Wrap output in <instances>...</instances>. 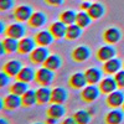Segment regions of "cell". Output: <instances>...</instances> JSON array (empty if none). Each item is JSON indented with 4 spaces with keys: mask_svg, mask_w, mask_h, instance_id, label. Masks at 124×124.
Masks as SVG:
<instances>
[{
    "mask_svg": "<svg viewBox=\"0 0 124 124\" xmlns=\"http://www.w3.org/2000/svg\"><path fill=\"white\" fill-rule=\"evenodd\" d=\"M55 79V71H51L50 68L42 66L41 68H39L36 71V76H35V81L40 86H50Z\"/></svg>",
    "mask_w": 124,
    "mask_h": 124,
    "instance_id": "6da1fadb",
    "label": "cell"
},
{
    "mask_svg": "<svg viewBox=\"0 0 124 124\" xmlns=\"http://www.w3.org/2000/svg\"><path fill=\"white\" fill-rule=\"evenodd\" d=\"M26 32H27V29L24 25V23L16 21V23H13V24L8 25L6 31H5V35L9 36V37L16 39V40H21L23 37H25Z\"/></svg>",
    "mask_w": 124,
    "mask_h": 124,
    "instance_id": "7a4b0ae2",
    "label": "cell"
},
{
    "mask_svg": "<svg viewBox=\"0 0 124 124\" xmlns=\"http://www.w3.org/2000/svg\"><path fill=\"white\" fill-rule=\"evenodd\" d=\"M102 94L97 85H87L83 89H81V99L86 103H93Z\"/></svg>",
    "mask_w": 124,
    "mask_h": 124,
    "instance_id": "3957f363",
    "label": "cell"
},
{
    "mask_svg": "<svg viewBox=\"0 0 124 124\" xmlns=\"http://www.w3.org/2000/svg\"><path fill=\"white\" fill-rule=\"evenodd\" d=\"M50 55V51L45 46H36L35 50L29 55V61L34 65H44V62Z\"/></svg>",
    "mask_w": 124,
    "mask_h": 124,
    "instance_id": "277c9868",
    "label": "cell"
},
{
    "mask_svg": "<svg viewBox=\"0 0 124 124\" xmlns=\"http://www.w3.org/2000/svg\"><path fill=\"white\" fill-rule=\"evenodd\" d=\"M32 14H34L32 8L27 4H23V5H19V6L14 8V11H13L14 19L20 23H27Z\"/></svg>",
    "mask_w": 124,
    "mask_h": 124,
    "instance_id": "5b68a950",
    "label": "cell"
},
{
    "mask_svg": "<svg viewBox=\"0 0 124 124\" xmlns=\"http://www.w3.org/2000/svg\"><path fill=\"white\" fill-rule=\"evenodd\" d=\"M71 56L76 62H86L91 57V48L86 45H79L72 50Z\"/></svg>",
    "mask_w": 124,
    "mask_h": 124,
    "instance_id": "8992f818",
    "label": "cell"
},
{
    "mask_svg": "<svg viewBox=\"0 0 124 124\" xmlns=\"http://www.w3.org/2000/svg\"><path fill=\"white\" fill-rule=\"evenodd\" d=\"M36 46H37V44L34 37L25 36L21 40H19V54L20 55H30L35 50Z\"/></svg>",
    "mask_w": 124,
    "mask_h": 124,
    "instance_id": "52a82bcc",
    "label": "cell"
},
{
    "mask_svg": "<svg viewBox=\"0 0 124 124\" xmlns=\"http://www.w3.org/2000/svg\"><path fill=\"white\" fill-rule=\"evenodd\" d=\"M116 55H117V50L114 48V46H112L109 44L101 46L97 50V54H96L98 61H101V62H106L110 58H114Z\"/></svg>",
    "mask_w": 124,
    "mask_h": 124,
    "instance_id": "ba28073f",
    "label": "cell"
},
{
    "mask_svg": "<svg viewBox=\"0 0 124 124\" xmlns=\"http://www.w3.org/2000/svg\"><path fill=\"white\" fill-rule=\"evenodd\" d=\"M68 85L72 89H83L88 83L85 76V72H75L68 78Z\"/></svg>",
    "mask_w": 124,
    "mask_h": 124,
    "instance_id": "9c48e42d",
    "label": "cell"
},
{
    "mask_svg": "<svg viewBox=\"0 0 124 124\" xmlns=\"http://www.w3.org/2000/svg\"><path fill=\"white\" fill-rule=\"evenodd\" d=\"M23 67L24 66L21 63V61L14 58V60H9L8 62H5L4 66H3V71L10 78H11V77H16L19 75V72L21 71Z\"/></svg>",
    "mask_w": 124,
    "mask_h": 124,
    "instance_id": "30bf717a",
    "label": "cell"
},
{
    "mask_svg": "<svg viewBox=\"0 0 124 124\" xmlns=\"http://www.w3.org/2000/svg\"><path fill=\"white\" fill-rule=\"evenodd\" d=\"M34 39L36 41L37 46H45V47L52 45V42L55 41V37L50 32V30H40V31H37V32L35 34V36H34Z\"/></svg>",
    "mask_w": 124,
    "mask_h": 124,
    "instance_id": "8fae6325",
    "label": "cell"
},
{
    "mask_svg": "<svg viewBox=\"0 0 124 124\" xmlns=\"http://www.w3.org/2000/svg\"><path fill=\"white\" fill-rule=\"evenodd\" d=\"M20 107H23L21 97H20V96L9 93V94H6L4 97V109H6L9 112H13V110L19 109Z\"/></svg>",
    "mask_w": 124,
    "mask_h": 124,
    "instance_id": "7c38bea8",
    "label": "cell"
},
{
    "mask_svg": "<svg viewBox=\"0 0 124 124\" xmlns=\"http://www.w3.org/2000/svg\"><path fill=\"white\" fill-rule=\"evenodd\" d=\"M106 103L109 108H119L120 106H123L124 103V93L122 91H114L107 94V98H106Z\"/></svg>",
    "mask_w": 124,
    "mask_h": 124,
    "instance_id": "4fadbf2b",
    "label": "cell"
},
{
    "mask_svg": "<svg viewBox=\"0 0 124 124\" xmlns=\"http://www.w3.org/2000/svg\"><path fill=\"white\" fill-rule=\"evenodd\" d=\"M98 87H99V91L102 94H109V93L114 92L118 87L117 82H116V78L114 77H104L102 78V81L98 83Z\"/></svg>",
    "mask_w": 124,
    "mask_h": 124,
    "instance_id": "5bb4252c",
    "label": "cell"
},
{
    "mask_svg": "<svg viewBox=\"0 0 124 124\" xmlns=\"http://www.w3.org/2000/svg\"><path fill=\"white\" fill-rule=\"evenodd\" d=\"M47 23V16L45 13L42 11H34V14L31 15V17L29 19L27 25L31 29H40L44 25H46Z\"/></svg>",
    "mask_w": 124,
    "mask_h": 124,
    "instance_id": "9a60e30c",
    "label": "cell"
},
{
    "mask_svg": "<svg viewBox=\"0 0 124 124\" xmlns=\"http://www.w3.org/2000/svg\"><path fill=\"white\" fill-rule=\"evenodd\" d=\"M50 32L52 34V36L55 37V40H62L66 37V31H67V25H65L62 21H55L50 25L48 27Z\"/></svg>",
    "mask_w": 124,
    "mask_h": 124,
    "instance_id": "2e32d148",
    "label": "cell"
},
{
    "mask_svg": "<svg viewBox=\"0 0 124 124\" xmlns=\"http://www.w3.org/2000/svg\"><path fill=\"white\" fill-rule=\"evenodd\" d=\"M68 99V92L63 87H55L51 89V103H57V104H63Z\"/></svg>",
    "mask_w": 124,
    "mask_h": 124,
    "instance_id": "e0dca14e",
    "label": "cell"
},
{
    "mask_svg": "<svg viewBox=\"0 0 124 124\" xmlns=\"http://www.w3.org/2000/svg\"><path fill=\"white\" fill-rule=\"evenodd\" d=\"M120 39H122L120 30L117 29V27H108L107 30H104V32H103V40L109 45H114V44L119 42Z\"/></svg>",
    "mask_w": 124,
    "mask_h": 124,
    "instance_id": "ac0fdd59",
    "label": "cell"
},
{
    "mask_svg": "<svg viewBox=\"0 0 124 124\" xmlns=\"http://www.w3.org/2000/svg\"><path fill=\"white\" fill-rule=\"evenodd\" d=\"M85 76L87 79L88 85H98L102 81V70L97 68V67H89L85 71Z\"/></svg>",
    "mask_w": 124,
    "mask_h": 124,
    "instance_id": "d6986e66",
    "label": "cell"
},
{
    "mask_svg": "<svg viewBox=\"0 0 124 124\" xmlns=\"http://www.w3.org/2000/svg\"><path fill=\"white\" fill-rule=\"evenodd\" d=\"M37 106H45L51 103V89L47 86H41L36 89Z\"/></svg>",
    "mask_w": 124,
    "mask_h": 124,
    "instance_id": "ffe728a7",
    "label": "cell"
},
{
    "mask_svg": "<svg viewBox=\"0 0 124 124\" xmlns=\"http://www.w3.org/2000/svg\"><path fill=\"white\" fill-rule=\"evenodd\" d=\"M66 108L63 104H57V103H52L46 110V114L47 117H51V118H55L57 120H60L61 118H63L65 114H66Z\"/></svg>",
    "mask_w": 124,
    "mask_h": 124,
    "instance_id": "44dd1931",
    "label": "cell"
},
{
    "mask_svg": "<svg viewBox=\"0 0 124 124\" xmlns=\"http://www.w3.org/2000/svg\"><path fill=\"white\" fill-rule=\"evenodd\" d=\"M123 120H124V113L119 110L118 108H113L104 117L106 124H120Z\"/></svg>",
    "mask_w": 124,
    "mask_h": 124,
    "instance_id": "7402d4cb",
    "label": "cell"
},
{
    "mask_svg": "<svg viewBox=\"0 0 124 124\" xmlns=\"http://www.w3.org/2000/svg\"><path fill=\"white\" fill-rule=\"evenodd\" d=\"M35 76H36V71L30 67V66H24L21 68V71L19 72V75L16 76V79H20L26 83H31L35 81Z\"/></svg>",
    "mask_w": 124,
    "mask_h": 124,
    "instance_id": "603a6c76",
    "label": "cell"
},
{
    "mask_svg": "<svg viewBox=\"0 0 124 124\" xmlns=\"http://www.w3.org/2000/svg\"><path fill=\"white\" fill-rule=\"evenodd\" d=\"M103 71H104V73L107 75H116L118 71H120V67H122V62L118 58H110L106 62H103Z\"/></svg>",
    "mask_w": 124,
    "mask_h": 124,
    "instance_id": "cb8c5ba5",
    "label": "cell"
},
{
    "mask_svg": "<svg viewBox=\"0 0 124 124\" xmlns=\"http://www.w3.org/2000/svg\"><path fill=\"white\" fill-rule=\"evenodd\" d=\"M42 66H45V67H47V68H50L51 71H57V70H60L61 68V66H62V58H61V56L60 55H57V54H54V55H48V57L46 58V61L44 62V65Z\"/></svg>",
    "mask_w": 124,
    "mask_h": 124,
    "instance_id": "d4e9b609",
    "label": "cell"
},
{
    "mask_svg": "<svg viewBox=\"0 0 124 124\" xmlns=\"http://www.w3.org/2000/svg\"><path fill=\"white\" fill-rule=\"evenodd\" d=\"M21 103L24 108H31L35 104H37V98H36V91L34 89H27L24 94L21 96Z\"/></svg>",
    "mask_w": 124,
    "mask_h": 124,
    "instance_id": "484cf974",
    "label": "cell"
},
{
    "mask_svg": "<svg viewBox=\"0 0 124 124\" xmlns=\"http://www.w3.org/2000/svg\"><path fill=\"white\" fill-rule=\"evenodd\" d=\"M27 89H29V83L23 82L20 79H16L15 82H13V83L9 86V92L13 93V94H17L20 97H21Z\"/></svg>",
    "mask_w": 124,
    "mask_h": 124,
    "instance_id": "4316f807",
    "label": "cell"
},
{
    "mask_svg": "<svg viewBox=\"0 0 124 124\" xmlns=\"http://www.w3.org/2000/svg\"><path fill=\"white\" fill-rule=\"evenodd\" d=\"M82 29L81 26H78L76 23L72 24V25H68L67 26V31H66V40L68 41H75V40H78L81 36H82Z\"/></svg>",
    "mask_w": 124,
    "mask_h": 124,
    "instance_id": "83f0119b",
    "label": "cell"
},
{
    "mask_svg": "<svg viewBox=\"0 0 124 124\" xmlns=\"http://www.w3.org/2000/svg\"><path fill=\"white\" fill-rule=\"evenodd\" d=\"M106 13V9L101 3H92L89 10H88V14L92 17V20H99Z\"/></svg>",
    "mask_w": 124,
    "mask_h": 124,
    "instance_id": "f1b7e54d",
    "label": "cell"
},
{
    "mask_svg": "<svg viewBox=\"0 0 124 124\" xmlns=\"http://www.w3.org/2000/svg\"><path fill=\"white\" fill-rule=\"evenodd\" d=\"M3 44H4V48H5V51H6V54H15V52H19V40L6 36V37L3 40Z\"/></svg>",
    "mask_w": 124,
    "mask_h": 124,
    "instance_id": "f546056e",
    "label": "cell"
},
{
    "mask_svg": "<svg viewBox=\"0 0 124 124\" xmlns=\"http://www.w3.org/2000/svg\"><path fill=\"white\" fill-rule=\"evenodd\" d=\"M72 117L77 122V124H89L92 118V116L89 114L87 109H78L77 112H75V114Z\"/></svg>",
    "mask_w": 124,
    "mask_h": 124,
    "instance_id": "4dcf8cb0",
    "label": "cell"
},
{
    "mask_svg": "<svg viewBox=\"0 0 124 124\" xmlns=\"http://www.w3.org/2000/svg\"><path fill=\"white\" fill-rule=\"evenodd\" d=\"M76 17H77V13L75 10H65L60 14V21H62L65 25H72L76 23Z\"/></svg>",
    "mask_w": 124,
    "mask_h": 124,
    "instance_id": "1f68e13d",
    "label": "cell"
},
{
    "mask_svg": "<svg viewBox=\"0 0 124 124\" xmlns=\"http://www.w3.org/2000/svg\"><path fill=\"white\" fill-rule=\"evenodd\" d=\"M92 23V17L89 16L88 11H81L77 13V17H76V24L78 26H81L82 29H87Z\"/></svg>",
    "mask_w": 124,
    "mask_h": 124,
    "instance_id": "d6a6232c",
    "label": "cell"
},
{
    "mask_svg": "<svg viewBox=\"0 0 124 124\" xmlns=\"http://www.w3.org/2000/svg\"><path fill=\"white\" fill-rule=\"evenodd\" d=\"M15 6V0H0V11H9L14 9Z\"/></svg>",
    "mask_w": 124,
    "mask_h": 124,
    "instance_id": "836d02e7",
    "label": "cell"
},
{
    "mask_svg": "<svg viewBox=\"0 0 124 124\" xmlns=\"http://www.w3.org/2000/svg\"><path fill=\"white\" fill-rule=\"evenodd\" d=\"M114 78H116V82L119 88H124V70H120L118 71L117 73L114 75Z\"/></svg>",
    "mask_w": 124,
    "mask_h": 124,
    "instance_id": "e575fe53",
    "label": "cell"
},
{
    "mask_svg": "<svg viewBox=\"0 0 124 124\" xmlns=\"http://www.w3.org/2000/svg\"><path fill=\"white\" fill-rule=\"evenodd\" d=\"M10 82V77L5 73L4 71H0V89L5 88Z\"/></svg>",
    "mask_w": 124,
    "mask_h": 124,
    "instance_id": "d590c367",
    "label": "cell"
},
{
    "mask_svg": "<svg viewBox=\"0 0 124 124\" xmlns=\"http://www.w3.org/2000/svg\"><path fill=\"white\" fill-rule=\"evenodd\" d=\"M45 3L47 4V5H50V6H55V8H57V6H60V5H62L65 3V0H45Z\"/></svg>",
    "mask_w": 124,
    "mask_h": 124,
    "instance_id": "8d00e7d4",
    "label": "cell"
},
{
    "mask_svg": "<svg viewBox=\"0 0 124 124\" xmlns=\"http://www.w3.org/2000/svg\"><path fill=\"white\" fill-rule=\"evenodd\" d=\"M91 5H92L91 1H82L81 5H79V9L82 10V11H88L89 8H91Z\"/></svg>",
    "mask_w": 124,
    "mask_h": 124,
    "instance_id": "74e56055",
    "label": "cell"
},
{
    "mask_svg": "<svg viewBox=\"0 0 124 124\" xmlns=\"http://www.w3.org/2000/svg\"><path fill=\"white\" fill-rule=\"evenodd\" d=\"M60 124H77V122L73 119V117H68V118H65Z\"/></svg>",
    "mask_w": 124,
    "mask_h": 124,
    "instance_id": "f35d334b",
    "label": "cell"
},
{
    "mask_svg": "<svg viewBox=\"0 0 124 124\" xmlns=\"http://www.w3.org/2000/svg\"><path fill=\"white\" fill-rule=\"evenodd\" d=\"M6 25H5V23L3 21V20H0V35H4L5 34V31H6Z\"/></svg>",
    "mask_w": 124,
    "mask_h": 124,
    "instance_id": "ab89813d",
    "label": "cell"
},
{
    "mask_svg": "<svg viewBox=\"0 0 124 124\" xmlns=\"http://www.w3.org/2000/svg\"><path fill=\"white\" fill-rule=\"evenodd\" d=\"M57 122H58L57 119L51 118V117H47V118H46V120H45V123H46V124H56Z\"/></svg>",
    "mask_w": 124,
    "mask_h": 124,
    "instance_id": "60d3db41",
    "label": "cell"
},
{
    "mask_svg": "<svg viewBox=\"0 0 124 124\" xmlns=\"http://www.w3.org/2000/svg\"><path fill=\"white\" fill-rule=\"evenodd\" d=\"M5 54H6V51L4 48V44H3V41H0V57H3Z\"/></svg>",
    "mask_w": 124,
    "mask_h": 124,
    "instance_id": "b9f144b4",
    "label": "cell"
},
{
    "mask_svg": "<svg viewBox=\"0 0 124 124\" xmlns=\"http://www.w3.org/2000/svg\"><path fill=\"white\" fill-rule=\"evenodd\" d=\"M87 110L89 112V114H91L92 117H93V116H94L96 113H97V108H96V107H91V108H88Z\"/></svg>",
    "mask_w": 124,
    "mask_h": 124,
    "instance_id": "7bdbcfd3",
    "label": "cell"
},
{
    "mask_svg": "<svg viewBox=\"0 0 124 124\" xmlns=\"http://www.w3.org/2000/svg\"><path fill=\"white\" fill-rule=\"evenodd\" d=\"M0 124H9V120L5 119V118H1V117H0Z\"/></svg>",
    "mask_w": 124,
    "mask_h": 124,
    "instance_id": "ee69618b",
    "label": "cell"
},
{
    "mask_svg": "<svg viewBox=\"0 0 124 124\" xmlns=\"http://www.w3.org/2000/svg\"><path fill=\"white\" fill-rule=\"evenodd\" d=\"M4 109V98H0V110Z\"/></svg>",
    "mask_w": 124,
    "mask_h": 124,
    "instance_id": "f6af8a7d",
    "label": "cell"
},
{
    "mask_svg": "<svg viewBox=\"0 0 124 124\" xmlns=\"http://www.w3.org/2000/svg\"><path fill=\"white\" fill-rule=\"evenodd\" d=\"M32 124H46V123H42V122H35V123H32Z\"/></svg>",
    "mask_w": 124,
    "mask_h": 124,
    "instance_id": "bcb514c9",
    "label": "cell"
},
{
    "mask_svg": "<svg viewBox=\"0 0 124 124\" xmlns=\"http://www.w3.org/2000/svg\"><path fill=\"white\" fill-rule=\"evenodd\" d=\"M82 1H93V0H82Z\"/></svg>",
    "mask_w": 124,
    "mask_h": 124,
    "instance_id": "7dc6e473",
    "label": "cell"
},
{
    "mask_svg": "<svg viewBox=\"0 0 124 124\" xmlns=\"http://www.w3.org/2000/svg\"><path fill=\"white\" fill-rule=\"evenodd\" d=\"M123 109H124V103H123Z\"/></svg>",
    "mask_w": 124,
    "mask_h": 124,
    "instance_id": "c3c4849f",
    "label": "cell"
}]
</instances>
